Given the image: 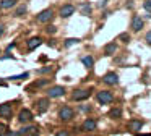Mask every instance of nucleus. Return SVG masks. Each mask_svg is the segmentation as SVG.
Wrapping results in <instances>:
<instances>
[{
    "mask_svg": "<svg viewBox=\"0 0 151 136\" xmlns=\"http://www.w3.org/2000/svg\"><path fill=\"white\" fill-rule=\"evenodd\" d=\"M80 10H81L83 15H91V5H89V3H86V2L80 3Z\"/></svg>",
    "mask_w": 151,
    "mask_h": 136,
    "instance_id": "nucleus-18",
    "label": "nucleus"
},
{
    "mask_svg": "<svg viewBox=\"0 0 151 136\" xmlns=\"http://www.w3.org/2000/svg\"><path fill=\"white\" fill-rule=\"evenodd\" d=\"M5 136H20V135H18V133H13V131H8Z\"/></svg>",
    "mask_w": 151,
    "mask_h": 136,
    "instance_id": "nucleus-29",
    "label": "nucleus"
},
{
    "mask_svg": "<svg viewBox=\"0 0 151 136\" xmlns=\"http://www.w3.org/2000/svg\"><path fill=\"white\" fill-rule=\"evenodd\" d=\"M89 97V91L88 89H76L75 92L72 94V99L73 100H85Z\"/></svg>",
    "mask_w": 151,
    "mask_h": 136,
    "instance_id": "nucleus-6",
    "label": "nucleus"
},
{
    "mask_svg": "<svg viewBox=\"0 0 151 136\" xmlns=\"http://www.w3.org/2000/svg\"><path fill=\"white\" fill-rule=\"evenodd\" d=\"M143 8L148 10V11H151V0H146V2L143 3Z\"/></svg>",
    "mask_w": 151,
    "mask_h": 136,
    "instance_id": "nucleus-24",
    "label": "nucleus"
},
{
    "mask_svg": "<svg viewBox=\"0 0 151 136\" xmlns=\"http://www.w3.org/2000/svg\"><path fill=\"white\" fill-rule=\"evenodd\" d=\"M119 39H120L122 42H128V41H130V36H128L127 32H122V34L119 36Z\"/></svg>",
    "mask_w": 151,
    "mask_h": 136,
    "instance_id": "nucleus-23",
    "label": "nucleus"
},
{
    "mask_svg": "<svg viewBox=\"0 0 151 136\" xmlns=\"http://www.w3.org/2000/svg\"><path fill=\"white\" fill-rule=\"evenodd\" d=\"M47 105H49V97H42V99H37L36 107H37V110H39L41 113L47 110Z\"/></svg>",
    "mask_w": 151,
    "mask_h": 136,
    "instance_id": "nucleus-11",
    "label": "nucleus"
},
{
    "mask_svg": "<svg viewBox=\"0 0 151 136\" xmlns=\"http://www.w3.org/2000/svg\"><path fill=\"white\" fill-rule=\"evenodd\" d=\"M96 126H98L96 120L88 118V120H85V123H83V126H81V128L85 130V131H89V130H96Z\"/></svg>",
    "mask_w": 151,
    "mask_h": 136,
    "instance_id": "nucleus-13",
    "label": "nucleus"
},
{
    "mask_svg": "<svg viewBox=\"0 0 151 136\" xmlns=\"http://www.w3.org/2000/svg\"><path fill=\"white\" fill-rule=\"evenodd\" d=\"M55 136H68V133H67V131H57Z\"/></svg>",
    "mask_w": 151,
    "mask_h": 136,
    "instance_id": "nucleus-27",
    "label": "nucleus"
},
{
    "mask_svg": "<svg viewBox=\"0 0 151 136\" xmlns=\"http://www.w3.org/2000/svg\"><path fill=\"white\" fill-rule=\"evenodd\" d=\"M141 126H143L141 120H130L128 122V130H132V131H138V130H141Z\"/></svg>",
    "mask_w": 151,
    "mask_h": 136,
    "instance_id": "nucleus-14",
    "label": "nucleus"
},
{
    "mask_svg": "<svg viewBox=\"0 0 151 136\" xmlns=\"http://www.w3.org/2000/svg\"><path fill=\"white\" fill-rule=\"evenodd\" d=\"M102 81H104L106 84H117V81H119V76H117V73H106L104 76H102Z\"/></svg>",
    "mask_w": 151,
    "mask_h": 136,
    "instance_id": "nucleus-8",
    "label": "nucleus"
},
{
    "mask_svg": "<svg viewBox=\"0 0 151 136\" xmlns=\"http://www.w3.org/2000/svg\"><path fill=\"white\" fill-rule=\"evenodd\" d=\"M46 31L49 32V34H54V32L57 31V28H55V26H47V28H46Z\"/></svg>",
    "mask_w": 151,
    "mask_h": 136,
    "instance_id": "nucleus-25",
    "label": "nucleus"
},
{
    "mask_svg": "<svg viewBox=\"0 0 151 136\" xmlns=\"http://www.w3.org/2000/svg\"><path fill=\"white\" fill-rule=\"evenodd\" d=\"M141 28H143V19H141V16L133 15V18H132V29L137 32V31H140Z\"/></svg>",
    "mask_w": 151,
    "mask_h": 136,
    "instance_id": "nucleus-9",
    "label": "nucleus"
},
{
    "mask_svg": "<svg viewBox=\"0 0 151 136\" xmlns=\"http://www.w3.org/2000/svg\"><path fill=\"white\" fill-rule=\"evenodd\" d=\"M52 16H54V11L50 8H47V10H42V11L37 15L36 21L41 23V24H44V23H49L50 19H52Z\"/></svg>",
    "mask_w": 151,
    "mask_h": 136,
    "instance_id": "nucleus-2",
    "label": "nucleus"
},
{
    "mask_svg": "<svg viewBox=\"0 0 151 136\" xmlns=\"http://www.w3.org/2000/svg\"><path fill=\"white\" fill-rule=\"evenodd\" d=\"M17 2H18V0H2V2H0V8H2V10H8V8H12V6L17 5Z\"/></svg>",
    "mask_w": 151,
    "mask_h": 136,
    "instance_id": "nucleus-16",
    "label": "nucleus"
},
{
    "mask_svg": "<svg viewBox=\"0 0 151 136\" xmlns=\"http://www.w3.org/2000/svg\"><path fill=\"white\" fill-rule=\"evenodd\" d=\"M140 136H151V133H150V135H140Z\"/></svg>",
    "mask_w": 151,
    "mask_h": 136,
    "instance_id": "nucleus-31",
    "label": "nucleus"
},
{
    "mask_svg": "<svg viewBox=\"0 0 151 136\" xmlns=\"http://www.w3.org/2000/svg\"><path fill=\"white\" fill-rule=\"evenodd\" d=\"M31 131H37V128L36 126H23V128L20 130V131H18V135H29Z\"/></svg>",
    "mask_w": 151,
    "mask_h": 136,
    "instance_id": "nucleus-19",
    "label": "nucleus"
},
{
    "mask_svg": "<svg viewBox=\"0 0 151 136\" xmlns=\"http://www.w3.org/2000/svg\"><path fill=\"white\" fill-rule=\"evenodd\" d=\"M78 42H80L78 37H70V39H67V41L63 42V45H65V47H70V45H73V44H78Z\"/></svg>",
    "mask_w": 151,
    "mask_h": 136,
    "instance_id": "nucleus-21",
    "label": "nucleus"
},
{
    "mask_svg": "<svg viewBox=\"0 0 151 136\" xmlns=\"http://www.w3.org/2000/svg\"><path fill=\"white\" fill-rule=\"evenodd\" d=\"M0 117L10 118L12 117V104H2L0 105Z\"/></svg>",
    "mask_w": 151,
    "mask_h": 136,
    "instance_id": "nucleus-10",
    "label": "nucleus"
},
{
    "mask_svg": "<svg viewBox=\"0 0 151 136\" xmlns=\"http://www.w3.org/2000/svg\"><path fill=\"white\" fill-rule=\"evenodd\" d=\"M73 13H75V6L70 5V3L60 6V16H62V18H68V16H72Z\"/></svg>",
    "mask_w": 151,
    "mask_h": 136,
    "instance_id": "nucleus-7",
    "label": "nucleus"
},
{
    "mask_svg": "<svg viewBox=\"0 0 151 136\" xmlns=\"http://www.w3.org/2000/svg\"><path fill=\"white\" fill-rule=\"evenodd\" d=\"M23 13H26V5H24V3H21V5L15 10V16H21Z\"/></svg>",
    "mask_w": 151,
    "mask_h": 136,
    "instance_id": "nucleus-20",
    "label": "nucleus"
},
{
    "mask_svg": "<svg viewBox=\"0 0 151 136\" xmlns=\"http://www.w3.org/2000/svg\"><path fill=\"white\" fill-rule=\"evenodd\" d=\"M18 120H20L21 123H29L31 120H33V113L28 109H21L20 113H18Z\"/></svg>",
    "mask_w": 151,
    "mask_h": 136,
    "instance_id": "nucleus-5",
    "label": "nucleus"
},
{
    "mask_svg": "<svg viewBox=\"0 0 151 136\" xmlns=\"http://www.w3.org/2000/svg\"><path fill=\"white\" fill-rule=\"evenodd\" d=\"M96 99L101 104H111L112 100H114V96H112L111 91H99V92L96 94Z\"/></svg>",
    "mask_w": 151,
    "mask_h": 136,
    "instance_id": "nucleus-1",
    "label": "nucleus"
},
{
    "mask_svg": "<svg viewBox=\"0 0 151 136\" xmlns=\"http://www.w3.org/2000/svg\"><path fill=\"white\" fill-rule=\"evenodd\" d=\"M73 113H75V112H73L72 107H67V105H65V107H62V109H60L59 117H60L62 120H65V122H68V120L73 118Z\"/></svg>",
    "mask_w": 151,
    "mask_h": 136,
    "instance_id": "nucleus-4",
    "label": "nucleus"
},
{
    "mask_svg": "<svg viewBox=\"0 0 151 136\" xmlns=\"http://www.w3.org/2000/svg\"><path fill=\"white\" fill-rule=\"evenodd\" d=\"M145 39H146V42H148V44H151V31L146 34V37H145Z\"/></svg>",
    "mask_w": 151,
    "mask_h": 136,
    "instance_id": "nucleus-28",
    "label": "nucleus"
},
{
    "mask_svg": "<svg viewBox=\"0 0 151 136\" xmlns=\"http://www.w3.org/2000/svg\"><path fill=\"white\" fill-rule=\"evenodd\" d=\"M49 71H52V67H46V68H41L37 73H49Z\"/></svg>",
    "mask_w": 151,
    "mask_h": 136,
    "instance_id": "nucleus-26",
    "label": "nucleus"
},
{
    "mask_svg": "<svg viewBox=\"0 0 151 136\" xmlns=\"http://www.w3.org/2000/svg\"><path fill=\"white\" fill-rule=\"evenodd\" d=\"M63 94H65V87L63 86H52L47 91V97H60Z\"/></svg>",
    "mask_w": 151,
    "mask_h": 136,
    "instance_id": "nucleus-3",
    "label": "nucleus"
},
{
    "mask_svg": "<svg viewBox=\"0 0 151 136\" xmlns=\"http://www.w3.org/2000/svg\"><path fill=\"white\" fill-rule=\"evenodd\" d=\"M41 42H42V39L41 37H33V39H29V41H28V50L29 52H33L34 49L37 47V45H41Z\"/></svg>",
    "mask_w": 151,
    "mask_h": 136,
    "instance_id": "nucleus-12",
    "label": "nucleus"
},
{
    "mask_svg": "<svg viewBox=\"0 0 151 136\" xmlns=\"http://www.w3.org/2000/svg\"><path fill=\"white\" fill-rule=\"evenodd\" d=\"M2 34H4V26L0 24V36H2Z\"/></svg>",
    "mask_w": 151,
    "mask_h": 136,
    "instance_id": "nucleus-30",
    "label": "nucleus"
},
{
    "mask_svg": "<svg viewBox=\"0 0 151 136\" xmlns=\"http://www.w3.org/2000/svg\"><path fill=\"white\" fill-rule=\"evenodd\" d=\"M81 62H83V65H85L86 68H93V65H94V58H93L91 55H86V57H83Z\"/></svg>",
    "mask_w": 151,
    "mask_h": 136,
    "instance_id": "nucleus-17",
    "label": "nucleus"
},
{
    "mask_svg": "<svg viewBox=\"0 0 151 136\" xmlns=\"http://www.w3.org/2000/svg\"><path fill=\"white\" fill-rule=\"evenodd\" d=\"M115 50H117V44H115V42H109V44L104 45V54H106V55L115 54Z\"/></svg>",
    "mask_w": 151,
    "mask_h": 136,
    "instance_id": "nucleus-15",
    "label": "nucleus"
},
{
    "mask_svg": "<svg viewBox=\"0 0 151 136\" xmlns=\"http://www.w3.org/2000/svg\"><path fill=\"white\" fill-rule=\"evenodd\" d=\"M109 115H111V118H115V117L119 118V117L122 115V110L119 109V107H117V109H112L111 112H109Z\"/></svg>",
    "mask_w": 151,
    "mask_h": 136,
    "instance_id": "nucleus-22",
    "label": "nucleus"
}]
</instances>
